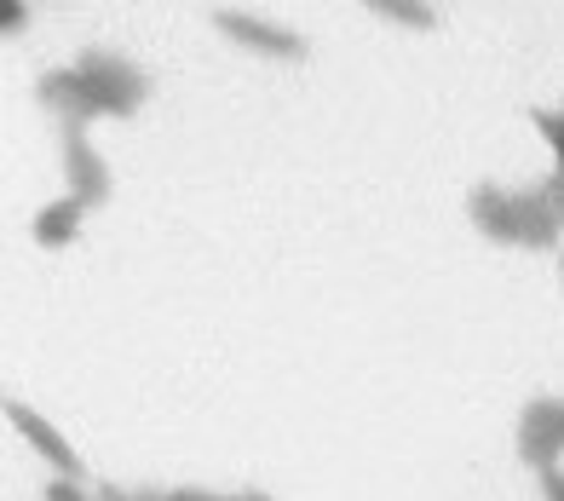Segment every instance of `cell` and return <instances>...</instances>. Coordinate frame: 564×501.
<instances>
[{"mask_svg":"<svg viewBox=\"0 0 564 501\" xmlns=\"http://www.w3.org/2000/svg\"><path fill=\"white\" fill-rule=\"evenodd\" d=\"M75 81H82V98H87L93 116H127V110H139V98H144V75L133 64L110 58V53H87L75 64Z\"/></svg>","mask_w":564,"mask_h":501,"instance_id":"6da1fadb","label":"cell"},{"mask_svg":"<svg viewBox=\"0 0 564 501\" xmlns=\"http://www.w3.org/2000/svg\"><path fill=\"white\" fill-rule=\"evenodd\" d=\"M369 12H380L387 23H403V30H432L438 23V12L426 7V0H364Z\"/></svg>","mask_w":564,"mask_h":501,"instance_id":"ba28073f","label":"cell"},{"mask_svg":"<svg viewBox=\"0 0 564 501\" xmlns=\"http://www.w3.org/2000/svg\"><path fill=\"white\" fill-rule=\"evenodd\" d=\"M214 23L237 41L248 46V53H265V58H305V41L294 30H282V23L271 18H253V12H214Z\"/></svg>","mask_w":564,"mask_h":501,"instance_id":"7a4b0ae2","label":"cell"},{"mask_svg":"<svg viewBox=\"0 0 564 501\" xmlns=\"http://www.w3.org/2000/svg\"><path fill=\"white\" fill-rule=\"evenodd\" d=\"M46 501H87L82 490H75L69 479H58V484H46Z\"/></svg>","mask_w":564,"mask_h":501,"instance_id":"30bf717a","label":"cell"},{"mask_svg":"<svg viewBox=\"0 0 564 501\" xmlns=\"http://www.w3.org/2000/svg\"><path fill=\"white\" fill-rule=\"evenodd\" d=\"M473 219L484 225V231H496L501 242H519V196L478 190V196H473Z\"/></svg>","mask_w":564,"mask_h":501,"instance_id":"8992f818","label":"cell"},{"mask_svg":"<svg viewBox=\"0 0 564 501\" xmlns=\"http://www.w3.org/2000/svg\"><path fill=\"white\" fill-rule=\"evenodd\" d=\"M64 167H69V185H75V203H105L110 196V173L98 162V150L82 139V128H64Z\"/></svg>","mask_w":564,"mask_h":501,"instance_id":"3957f363","label":"cell"},{"mask_svg":"<svg viewBox=\"0 0 564 501\" xmlns=\"http://www.w3.org/2000/svg\"><path fill=\"white\" fill-rule=\"evenodd\" d=\"M524 456L542 467H553V456H558V404L553 397L530 404V415H524Z\"/></svg>","mask_w":564,"mask_h":501,"instance_id":"5b68a950","label":"cell"},{"mask_svg":"<svg viewBox=\"0 0 564 501\" xmlns=\"http://www.w3.org/2000/svg\"><path fill=\"white\" fill-rule=\"evenodd\" d=\"M98 501H133V495H121V490H105V495H98ZM144 501H156V495H144Z\"/></svg>","mask_w":564,"mask_h":501,"instance_id":"8fae6325","label":"cell"},{"mask_svg":"<svg viewBox=\"0 0 564 501\" xmlns=\"http://www.w3.org/2000/svg\"><path fill=\"white\" fill-rule=\"evenodd\" d=\"M82 203L75 196H64V203H53V208H41V219H35V242H46V248H64V242H75V231H82Z\"/></svg>","mask_w":564,"mask_h":501,"instance_id":"52a82bcc","label":"cell"},{"mask_svg":"<svg viewBox=\"0 0 564 501\" xmlns=\"http://www.w3.org/2000/svg\"><path fill=\"white\" fill-rule=\"evenodd\" d=\"M18 23H23V0H0V35L18 30Z\"/></svg>","mask_w":564,"mask_h":501,"instance_id":"9c48e42d","label":"cell"},{"mask_svg":"<svg viewBox=\"0 0 564 501\" xmlns=\"http://www.w3.org/2000/svg\"><path fill=\"white\" fill-rule=\"evenodd\" d=\"M237 501H265V495H237Z\"/></svg>","mask_w":564,"mask_h":501,"instance_id":"7c38bea8","label":"cell"},{"mask_svg":"<svg viewBox=\"0 0 564 501\" xmlns=\"http://www.w3.org/2000/svg\"><path fill=\"white\" fill-rule=\"evenodd\" d=\"M7 415H12V427H18L23 438H30V444L41 449V456L58 467V472H75V449L64 444V433L53 427V421H46V415H35L30 404H7Z\"/></svg>","mask_w":564,"mask_h":501,"instance_id":"277c9868","label":"cell"}]
</instances>
